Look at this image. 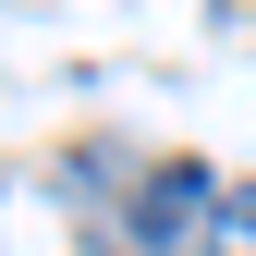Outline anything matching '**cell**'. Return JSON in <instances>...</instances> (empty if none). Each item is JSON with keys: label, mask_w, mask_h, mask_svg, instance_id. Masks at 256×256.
Returning a JSON list of instances; mask_svg holds the SVG:
<instances>
[{"label": "cell", "mask_w": 256, "mask_h": 256, "mask_svg": "<svg viewBox=\"0 0 256 256\" xmlns=\"http://www.w3.org/2000/svg\"><path fill=\"white\" fill-rule=\"evenodd\" d=\"M208 208H220V171H208V158H158L146 196H134V232L158 256H183V244H208Z\"/></svg>", "instance_id": "obj_1"}, {"label": "cell", "mask_w": 256, "mask_h": 256, "mask_svg": "<svg viewBox=\"0 0 256 256\" xmlns=\"http://www.w3.org/2000/svg\"><path fill=\"white\" fill-rule=\"evenodd\" d=\"M208 256H256V183H220V208H208Z\"/></svg>", "instance_id": "obj_2"}]
</instances>
